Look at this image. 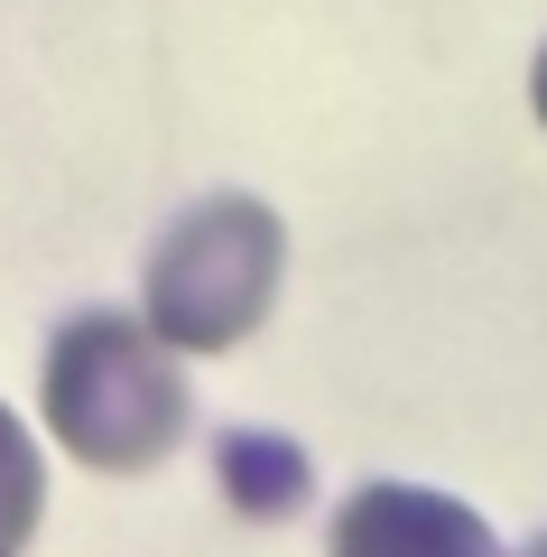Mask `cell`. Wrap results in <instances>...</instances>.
I'll use <instances>...</instances> for the list:
<instances>
[{
  "label": "cell",
  "mask_w": 547,
  "mask_h": 557,
  "mask_svg": "<svg viewBox=\"0 0 547 557\" xmlns=\"http://www.w3.org/2000/svg\"><path fill=\"white\" fill-rule=\"evenodd\" d=\"M47 428H57L65 456H84L94 474H149L176 456L186 437V372H176V344L149 317H121V307H84L47 335Z\"/></svg>",
  "instance_id": "1"
},
{
  "label": "cell",
  "mask_w": 547,
  "mask_h": 557,
  "mask_svg": "<svg viewBox=\"0 0 547 557\" xmlns=\"http://www.w3.org/2000/svg\"><path fill=\"white\" fill-rule=\"evenodd\" d=\"M278 270H288V233H278L270 205L260 196H204L158 233L149 278H139V317L176 354H233L278 307Z\"/></svg>",
  "instance_id": "2"
},
{
  "label": "cell",
  "mask_w": 547,
  "mask_h": 557,
  "mask_svg": "<svg viewBox=\"0 0 547 557\" xmlns=\"http://www.w3.org/2000/svg\"><path fill=\"white\" fill-rule=\"evenodd\" d=\"M334 557H501L492 520L427 483H362L334 511Z\"/></svg>",
  "instance_id": "3"
},
{
  "label": "cell",
  "mask_w": 547,
  "mask_h": 557,
  "mask_svg": "<svg viewBox=\"0 0 547 557\" xmlns=\"http://www.w3.org/2000/svg\"><path fill=\"white\" fill-rule=\"evenodd\" d=\"M223 483H233L241 511H297L307 502V456L288 437H223Z\"/></svg>",
  "instance_id": "4"
},
{
  "label": "cell",
  "mask_w": 547,
  "mask_h": 557,
  "mask_svg": "<svg viewBox=\"0 0 547 557\" xmlns=\"http://www.w3.org/2000/svg\"><path fill=\"white\" fill-rule=\"evenodd\" d=\"M38 511H47V465H38V446H28V428L0 409V557L28 548Z\"/></svg>",
  "instance_id": "5"
},
{
  "label": "cell",
  "mask_w": 547,
  "mask_h": 557,
  "mask_svg": "<svg viewBox=\"0 0 547 557\" xmlns=\"http://www.w3.org/2000/svg\"><path fill=\"white\" fill-rule=\"evenodd\" d=\"M529 102H538V121H547V47H538V65H529Z\"/></svg>",
  "instance_id": "6"
},
{
  "label": "cell",
  "mask_w": 547,
  "mask_h": 557,
  "mask_svg": "<svg viewBox=\"0 0 547 557\" xmlns=\"http://www.w3.org/2000/svg\"><path fill=\"white\" fill-rule=\"evenodd\" d=\"M520 557H547V539H529V548H520Z\"/></svg>",
  "instance_id": "7"
}]
</instances>
